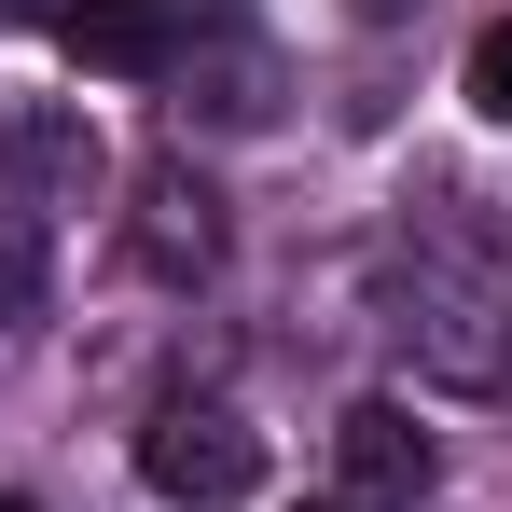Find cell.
<instances>
[{
	"mask_svg": "<svg viewBox=\"0 0 512 512\" xmlns=\"http://www.w3.org/2000/svg\"><path fill=\"white\" fill-rule=\"evenodd\" d=\"M0 194L42 222V194H97V125L84 111H28L14 139H0Z\"/></svg>",
	"mask_w": 512,
	"mask_h": 512,
	"instance_id": "4",
	"label": "cell"
},
{
	"mask_svg": "<svg viewBox=\"0 0 512 512\" xmlns=\"http://www.w3.org/2000/svg\"><path fill=\"white\" fill-rule=\"evenodd\" d=\"M333 457H346V499H388V512L429 499V429H416V402H346Z\"/></svg>",
	"mask_w": 512,
	"mask_h": 512,
	"instance_id": "2",
	"label": "cell"
},
{
	"mask_svg": "<svg viewBox=\"0 0 512 512\" xmlns=\"http://www.w3.org/2000/svg\"><path fill=\"white\" fill-rule=\"evenodd\" d=\"M56 14H70V0H0V28H56Z\"/></svg>",
	"mask_w": 512,
	"mask_h": 512,
	"instance_id": "7",
	"label": "cell"
},
{
	"mask_svg": "<svg viewBox=\"0 0 512 512\" xmlns=\"http://www.w3.org/2000/svg\"><path fill=\"white\" fill-rule=\"evenodd\" d=\"M28 291H42V222L0 194V305H28Z\"/></svg>",
	"mask_w": 512,
	"mask_h": 512,
	"instance_id": "6",
	"label": "cell"
},
{
	"mask_svg": "<svg viewBox=\"0 0 512 512\" xmlns=\"http://www.w3.org/2000/svg\"><path fill=\"white\" fill-rule=\"evenodd\" d=\"M346 14H374V28H402V14H416V0H346Z\"/></svg>",
	"mask_w": 512,
	"mask_h": 512,
	"instance_id": "8",
	"label": "cell"
},
{
	"mask_svg": "<svg viewBox=\"0 0 512 512\" xmlns=\"http://www.w3.org/2000/svg\"><path fill=\"white\" fill-rule=\"evenodd\" d=\"M0 139H14V125H0Z\"/></svg>",
	"mask_w": 512,
	"mask_h": 512,
	"instance_id": "10",
	"label": "cell"
},
{
	"mask_svg": "<svg viewBox=\"0 0 512 512\" xmlns=\"http://www.w3.org/2000/svg\"><path fill=\"white\" fill-rule=\"evenodd\" d=\"M457 97H471L485 125H512V14H499V28H471V70H457Z\"/></svg>",
	"mask_w": 512,
	"mask_h": 512,
	"instance_id": "5",
	"label": "cell"
},
{
	"mask_svg": "<svg viewBox=\"0 0 512 512\" xmlns=\"http://www.w3.org/2000/svg\"><path fill=\"white\" fill-rule=\"evenodd\" d=\"M0 512H28V499H0Z\"/></svg>",
	"mask_w": 512,
	"mask_h": 512,
	"instance_id": "9",
	"label": "cell"
},
{
	"mask_svg": "<svg viewBox=\"0 0 512 512\" xmlns=\"http://www.w3.org/2000/svg\"><path fill=\"white\" fill-rule=\"evenodd\" d=\"M139 485H153L167 512H236L263 485V429H236L222 402H180V416L139 429Z\"/></svg>",
	"mask_w": 512,
	"mask_h": 512,
	"instance_id": "1",
	"label": "cell"
},
{
	"mask_svg": "<svg viewBox=\"0 0 512 512\" xmlns=\"http://www.w3.org/2000/svg\"><path fill=\"white\" fill-rule=\"evenodd\" d=\"M56 42H70V70L153 84V70L180 56V14H167V0H70V14H56Z\"/></svg>",
	"mask_w": 512,
	"mask_h": 512,
	"instance_id": "3",
	"label": "cell"
}]
</instances>
